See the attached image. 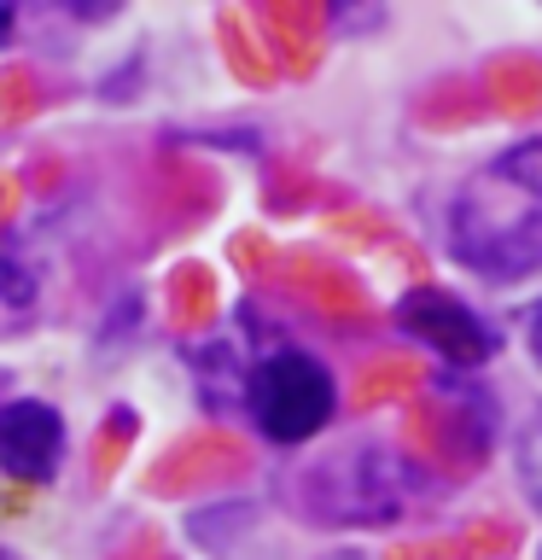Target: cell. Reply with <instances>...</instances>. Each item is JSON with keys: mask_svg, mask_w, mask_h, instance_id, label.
Instances as JSON below:
<instances>
[{"mask_svg": "<svg viewBox=\"0 0 542 560\" xmlns=\"http://www.w3.org/2000/svg\"><path fill=\"white\" fill-rule=\"evenodd\" d=\"M449 252L484 280H519L542 269V140L490 158L455 192Z\"/></svg>", "mask_w": 542, "mask_h": 560, "instance_id": "6da1fadb", "label": "cell"}, {"mask_svg": "<svg viewBox=\"0 0 542 560\" xmlns=\"http://www.w3.org/2000/svg\"><path fill=\"white\" fill-rule=\"evenodd\" d=\"M251 415L274 444H304L332 420V380L304 350H280L251 374Z\"/></svg>", "mask_w": 542, "mask_h": 560, "instance_id": "7a4b0ae2", "label": "cell"}, {"mask_svg": "<svg viewBox=\"0 0 542 560\" xmlns=\"http://www.w3.org/2000/svg\"><path fill=\"white\" fill-rule=\"evenodd\" d=\"M402 327L414 332L420 345H432L444 362L455 368H472V362H484L490 350H496V339H490V327L472 315L461 298H449V292H437V287H420L402 298Z\"/></svg>", "mask_w": 542, "mask_h": 560, "instance_id": "3957f363", "label": "cell"}, {"mask_svg": "<svg viewBox=\"0 0 542 560\" xmlns=\"http://www.w3.org/2000/svg\"><path fill=\"white\" fill-rule=\"evenodd\" d=\"M64 450V427L47 402H7L0 409V472L12 479H52Z\"/></svg>", "mask_w": 542, "mask_h": 560, "instance_id": "277c9868", "label": "cell"}, {"mask_svg": "<svg viewBox=\"0 0 542 560\" xmlns=\"http://www.w3.org/2000/svg\"><path fill=\"white\" fill-rule=\"evenodd\" d=\"M0 298H12V304L30 298V275H24V262H17L7 245H0Z\"/></svg>", "mask_w": 542, "mask_h": 560, "instance_id": "5b68a950", "label": "cell"}, {"mask_svg": "<svg viewBox=\"0 0 542 560\" xmlns=\"http://www.w3.org/2000/svg\"><path fill=\"white\" fill-rule=\"evenodd\" d=\"M525 479H531V497L542 502V432L525 444Z\"/></svg>", "mask_w": 542, "mask_h": 560, "instance_id": "8992f818", "label": "cell"}, {"mask_svg": "<svg viewBox=\"0 0 542 560\" xmlns=\"http://www.w3.org/2000/svg\"><path fill=\"white\" fill-rule=\"evenodd\" d=\"M531 350H537V362H542V304L531 310Z\"/></svg>", "mask_w": 542, "mask_h": 560, "instance_id": "52a82bcc", "label": "cell"}, {"mask_svg": "<svg viewBox=\"0 0 542 560\" xmlns=\"http://www.w3.org/2000/svg\"><path fill=\"white\" fill-rule=\"evenodd\" d=\"M7 30H12V12H7V7H0V35H7Z\"/></svg>", "mask_w": 542, "mask_h": 560, "instance_id": "ba28073f", "label": "cell"}]
</instances>
